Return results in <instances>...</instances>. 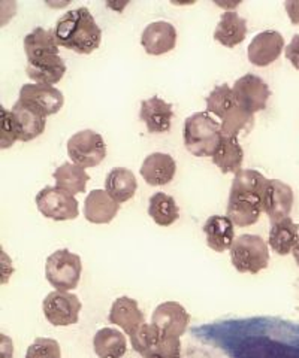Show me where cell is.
I'll use <instances>...</instances> for the list:
<instances>
[{"mask_svg":"<svg viewBox=\"0 0 299 358\" xmlns=\"http://www.w3.org/2000/svg\"><path fill=\"white\" fill-rule=\"evenodd\" d=\"M284 8L293 24H299V2H296V0H287Z\"/></svg>","mask_w":299,"mask_h":358,"instance_id":"d590c367","label":"cell"},{"mask_svg":"<svg viewBox=\"0 0 299 358\" xmlns=\"http://www.w3.org/2000/svg\"><path fill=\"white\" fill-rule=\"evenodd\" d=\"M286 59L292 63L295 69L299 71V33L295 35L291 41V43L284 48Z\"/></svg>","mask_w":299,"mask_h":358,"instance_id":"e575fe53","label":"cell"},{"mask_svg":"<svg viewBox=\"0 0 299 358\" xmlns=\"http://www.w3.org/2000/svg\"><path fill=\"white\" fill-rule=\"evenodd\" d=\"M189 312L176 301H165L154 309L151 317L153 326L158 327L163 334L172 336V338H181L189 327Z\"/></svg>","mask_w":299,"mask_h":358,"instance_id":"4fadbf2b","label":"cell"},{"mask_svg":"<svg viewBox=\"0 0 299 358\" xmlns=\"http://www.w3.org/2000/svg\"><path fill=\"white\" fill-rule=\"evenodd\" d=\"M293 200V189L289 185L279 181V179H268V184L263 192L262 208L272 224L291 215Z\"/></svg>","mask_w":299,"mask_h":358,"instance_id":"7c38bea8","label":"cell"},{"mask_svg":"<svg viewBox=\"0 0 299 358\" xmlns=\"http://www.w3.org/2000/svg\"><path fill=\"white\" fill-rule=\"evenodd\" d=\"M105 189L117 203H125V201L130 200L137 193V178L134 172L126 169V167H116V169L106 175Z\"/></svg>","mask_w":299,"mask_h":358,"instance_id":"d4e9b609","label":"cell"},{"mask_svg":"<svg viewBox=\"0 0 299 358\" xmlns=\"http://www.w3.org/2000/svg\"><path fill=\"white\" fill-rule=\"evenodd\" d=\"M36 206L43 217L54 221L75 220L80 214L76 199L59 187H43L36 194Z\"/></svg>","mask_w":299,"mask_h":358,"instance_id":"ba28073f","label":"cell"},{"mask_svg":"<svg viewBox=\"0 0 299 358\" xmlns=\"http://www.w3.org/2000/svg\"><path fill=\"white\" fill-rule=\"evenodd\" d=\"M174 117L172 105L165 102L163 99L153 96L141 102L139 120L146 124L151 134H160L169 131L171 121Z\"/></svg>","mask_w":299,"mask_h":358,"instance_id":"e0dca14e","label":"cell"},{"mask_svg":"<svg viewBox=\"0 0 299 358\" xmlns=\"http://www.w3.org/2000/svg\"><path fill=\"white\" fill-rule=\"evenodd\" d=\"M176 172V163L169 154L153 152L146 157L141 166V176L151 187L169 184Z\"/></svg>","mask_w":299,"mask_h":358,"instance_id":"d6986e66","label":"cell"},{"mask_svg":"<svg viewBox=\"0 0 299 358\" xmlns=\"http://www.w3.org/2000/svg\"><path fill=\"white\" fill-rule=\"evenodd\" d=\"M26 73L36 84L54 87L64 76L66 64L60 55H47L36 60H27Z\"/></svg>","mask_w":299,"mask_h":358,"instance_id":"44dd1931","label":"cell"},{"mask_svg":"<svg viewBox=\"0 0 299 358\" xmlns=\"http://www.w3.org/2000/svg\"><path fill=\"white\" fill-rule=\"evenodd\" d=\"M148 215L158 226L168 227L180 218V209L174 197L165 193H156L150 197Z\"/></svg>","mask_w":299,"mask_h":358,"instance_id":"f546056e","label":"cell"},{"mask_svg":"<svg viewBox=\"0 0 299 358\" xmlns=\"http://www.w3.org/2000/svg\"><path fill=\"white\" fill-rule=\"evenodd\" d=\"M11 115H13L17 138L21 142L36 139L46 130L47 117H43L38 110L29 108L20 100H17L13 109H11Z\"/></svg>","mask_w":299,"mask_h":358,"instance_id":"2e32d148","label":"cell"},{"mask_svg":"<svg viewBox=\"0 0 299 358\" xmlns=\"http://www.w3.org/2000/svg\"><path fill=\"white\" fill-rule=\"evenodd\" d=\"M299 242V224L291 217L272 224L270 231V246L279 255H287Z\"/></svg>","mask_w":299,"mask_h":358,"instance_id":"484cf974","label":"cell"},{"mask_svg":"<svg viewBox=\"0 0 299 358\" xmlns=\"http://www.w3.org/2000/svg\"><path fill=\"white\" fill-rule=\"evenodd\" d=\"M26 358H62L60 345L54 339L38 338L27 348Z\"/></svg>","mask_w":299,"mask_h":358,"instance_id":"d6a6232c","label":"cell"},{"mask_svg":"<svg viewBox=\"0 0 299 358\" xmlns=\"http://www.w3.org/2000/svg\"><path fill=\"white\" fill-rule=\"evenodd\" d=\"M232 90H234L237 105L250 115H254L256 112L267 108L268 99L271 96L268 84L260 76L253 73L238 78Z\"/></svg>","mask_w":299,"mask_h":358,"instance_id":"30bf717a","label":"cell"},{"mask_svg":"<svg viewBox=\"0 0 299 358\" xmlns=\"http://www.w3.org/2000/svg\"><path fill=\"white\" fill-rule=\"evenodd\" d=\"M254 117L242 110L238 105L221 120V136L238 138L239 133H249L253 129Z\"/></svg>","mask_w":299,"mask_h":358,"instance_id":"1f68e13d","label":"cell"},{"mask_svg":"<svg viewBox=\"0 0 299 358\" xmlns=\"http://www.w3.org/2000/svg\"><path fill=\"white\" fill-rule=\"evenodd\" d=\"M207 245L216 252L229 250L235 241L234 222L223 215L209 217L204 224Z\"/></svg>","mask_w":299,"mask_h":358,"instance_id":"7402d4cb","label":"cell"},{"mask_svg":"<svg viewBox=\"0 0 299 358\" xmlns=\"http://www.w3.org/2000/svg\"><path fill=\"white\" fill-rule=\"evenodd\" d=\"M60 47L78 54H92L101 47L102 30L87 8L71 9L63 14L54 29Z\"/></svg>","mask_w":299,"mask_h":358,"instance_id":"7a4b0ae2","label":"cell"},{"mask_svg":"<svg viewBox=\"0 0 299 358\" xmlns=\"http://www.w3.org/2000/svg\"><path fill=\"white\" fill-rule=\"evenodd\" d=\"M53 176L55 179V187L64 189L72 196L84 193L88 179H90L85 169L68 162L57 167Z\"/></svg>","mask_w":299,"mask_h":358,"instance_id":"f1b7e54d","label":"cell"},{"mask_svg":"<svg viewBox=\"0 0 299 358\" xmlns=\"http://www.w3.org/2000/svg\"><path fill=\"white\" fill-rule=\"evenodd\" d=\"M18 100L29 108L38 110L43 117L57 114L64 103V97L60 90L41 84H25L20 90Z\"/></svg>","mask_w":299,"mask_h":358,"instance_id":"8fae6325","label":"cell"},{"mask_svg":"<svg viewBox=\"0 0 299 358\" xmlns=\"http://www.w3.org/2000/svg\"><path fill=\"white\" fill-rule=\"evenodd\" d=\"M0 115H2L0 117V147H2V150H6L13 147L14 142L18 141V138L11 110L0 108Z\"/></svg>","mask_w":299,"mask_h":358,"instance_id":"836d02e7","label":"cell"},{"mask_svg":"<svg viewBox=\"0 0 299 358\" xmlns=\"http://www.w3.org/2000/svg\"><path fill=\"white\" fill-rule=\"evenodd\" d=\"M213 163L221 173H238L244 160V150L241 148L238 138L221 136L216 151L211 155Z\"/></svg>","mask_w":299,"mask_h":358,"instance_id":"cb8c5ba5","label":"cell"},{"mask_svg":"<svg viewBox=\"0 0 299 358\" xmlns=\"http://www.w3.org/2000/svg\"><path fill=\"white\" fill-rule=\"evenodd\" d=\"M93 348L99 358H121L126 354V336L116 330L105 327L95 334Z\"/></svg>","mask_w":299,"mask_h":358,"instance_id":"83f0119b","label":"cell"},{"mask_svg":"<svg viewBox=\"0 0 299 358\" xmlns=\"http://www.w3.org/2000/svg\"><path fill=\"white\" fill-rule=\"evenodd\" d=\"M247 21L235 10H226L214 30V39L226 48H234L246 39Z\"/></svg>","mask_w":299,"mask_h":358,"instance_id":"603a6c76","label":"cell"},{"mask_svg":"<svg viewBox=\"0 0 299 358\" xmlns=\"http://www.w3.org/2000/svg\"><path fill=\"white\" fill-rule=\"evenodd\" d=\"M268 179L260 172L241 169L230 187L226 217L237 227H249L258 222L262 214V199Z\"/></svg>","mask_w":299,"mask_h":358,"instance_id":"6da1fadb","label":"cell"},{"mask_svg":"<svg viewBox=\"0 0 299 358\" xmlns=\"http://www.w3.org/2000/svg\"><path fill=\"white\" fill-rule=\"evenodd\" d=\"M130 343L144 358H181L180 338L163 334L153 324H144L130 336Z\"/></svg>","mask_w":299,"mask_h":358,"instance_id":"5b68a950","label":"cell"},{"mask_svg":"<svg viewBox=\"0 0 299 358\" xmlns=\"http://www.w3.org/2000/svg\"><path fill=\"white\" fill-rule=\"evenodd\" d=\"M108 321L123 329L130 338L146 324V317H144L142 310L139 309L137 300L127 296H121L116 299L113 306H111Z\"/></svg>","mask_w":299,"mask_h":358,"instance_id":"ac0fdd59","label":"cell"},{"mask_svg":"<svg viewBox=\"0 0 299 358\" xmlns=\"http://www.w3.org/2000/svg\"><path fill=\"white\" fill-rule=\"evenodd\" d=\"M221 139V124L208 112H195L183 126V141L187 151L195 157H209Z\"/></svg>","mask_w":299,"mask_h":358,"instance_id":"3957f363","label":"cell"},{"mask_svg":"<svg viewBox=\"0 0 299 358\" xmlns=\"http://www.w3.org/2000/svg\"><path fill=\"white\" fill-rule=\"evenodd\" d=\"M293 259H295V262H296V264L299 266V242H298V245L295 246V248H293Z\"/></svg>","mask_w":299,"mask_h":358,"instance_id":"8d00e7d4","label":"cell"},{"mask_svg":"<svg viewBox=\"0 0 299 358\" xmlns=\"http://www.w3.org/2000/svg\"><path fill=\"white\" fill-rule=\"evenodd\" d=\"M81 257L69 250L54 251L46 263L47 281L57 291L75 289L81 279Z\"/></svg>","mask_w":299,"mask_h":358,"instance_id":"8992f818","label":"cell"},{"mask_svg":"<svg viewBox=\"0 0 299 358\" xmlns=\"http://www.w3.org/2000/svg\"><path fill=\"white\" fill-rule=\"evenodd\" d=\"M284 38L275 30H265L253 38L249 45V60L258 67L272 64L284 50Z\"/></svg>","mask_w":299,"mask_h":358,"instance_id":"5bb4252c","label":"cell"},{"mask_svg":"<svg viewBox=\"0 0 299 358\" xmlns=\"http://www.w3.org/2000/svg\"><path fill=\"white\" fill-rule=\"evenodd\" d=\"M59 42L54 30L36 27L25 38V52L27 60H36L47 55H59Z\"/></svg>","mask_w":299,"mask_h":358,"instance_id":"4316f807","label":"cell"},{"mask_svg":"<svg viewBox=\"0 0 299 358\" xmlns=\"http://www.w3.org/2000/svg\"><path fill=\"white\" fill-rule=\"evenodd\" d=\"M120 203L111 197L106 189H93L84 201V217L88 222L108 224L116 218Z\"/></svg>","mask_w":299,"mask_h":358,"instance_id":"ffe728a7","label":"cell"},{"mask_svg":"<svg viewBox=\"0 0 299 358\" xmlns=\"http://www.w3.org/2000/svg\"><path fill=\"white\" fill-rule=\"evenodd\" d=\"M141 45L150 55L169 52L176 45V30L168 21H154L144 29Z\"/></svg>","mask_w":299,"mask_h":358,"instance_id":"9a60e30c","label":"cell"},{"mask_svg":"<svg viewBox=\"0 0 299 358\" xmlns=\"http://www.w3.org/2000/svg\"><path fill=\"white\" fill-rule=\"evenodd\" d=\"M237 106L234 90L228 84L217 85L211 93L207 96V112L214 114L220 120H223L229 112Z\"/></svg>","mask_w":299,"mask_h":358,"instance_id":"4dcf8cb0","label":"cell"},{"mask_svg":"<svg viewBox=\"0 0 299 358\" xmlns=\"http://www.w3.org/2000/svg\"><path fill=\"white\" fill-rule=\"evenodd\" d=\"M66 147L72 163L83 169L96 167L106 157V143L95 130H81L72 134Z\"/></svg>","mask_w":299,"mask_h":358,"instance_id":"52a82bcc","label":"cell"},{"mask_svg":"<svg viewBox=\"0 0 299 358\" xmlns=\"http://www.w3.org/2000/svg\"><path fill=\"white\" fill-rule=\"evenodd\" d=\"M230 262L239 273L256 275L268 267V245L256 234H241L230 246Z\"/></svg>","mask_w":299,"mask_h":358,"instance_id":"277c9868","label":"cell"},{"mask_svg":"<svg viewBox=\"0 0 299 358\" xmlns=\"http://www.w3.org/2000/svg\"><path fill=\"white\" fill-rule=\"evenodd\" d=\"M81 308L80 299L68 291H51L42 303L43 315L55 327H66L78 322Z\"/></svg>","mask_w":299,"mask_h":358,"instance_id":"9c48e42d","label":"cell"}]
</instances>
